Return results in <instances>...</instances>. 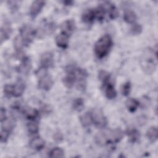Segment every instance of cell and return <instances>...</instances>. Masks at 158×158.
Segmentation results:
<instances>
[{"label":"cell","instance_id":"obj_1","mask_svg":"<svg viewBox=\"0 0 158 158\" xmlns=\"http://www.w3.org/2000/svg\"><path fill=\"white\" fill-rule=\"evenodd\" d=\"M65 72L66 75L63 79V82L67 88H72L77 82V86L80 89H85L88 75L84 69L70 65L66 67Z\"/></svg>","mask_w":158,"mask_h":158},{"label":"cell","instance_id":"obj_2","mask_svg":"<svg viewBox=\"0 0 158 158\" xmlns=\"http://www.w3.org/2000/svg\"><path fill=\"white\" fill-rule=\"evenodd\" d=\"M123 132L120 128L105 130L94 136L95 143L99 146H106L119 142L123 137Z\"/></svg>","mask_w":158,"mask_h":158},{"label":"cell","instance_id":"obj_3","mask_svg":"<svg viewBox=\"0 0 158 158\" xmlns=\"http://www.w3.org/2000/svg\"><path fill=\"white\" fill-rule=\"evenodd\" d=\"M140 65L143 70L147 74L153 73L157 67L156 54L151 49H145L140 59Z\"/></svg>","mask_w":158,"mask_h":158},{"label":"cell","instance_id":"obj_4","mask_svg":"<svg viewBox=\"0 0 158 158\" xmlns=\"http://www.w3.org/2000/svg\"><path fill=\"white\" fill-rule=\"evenodd\" d=\"M112 46V40L110 35H104L101 36L94 44V51L99 59L104 57L109 52Z\"/></svg>","mask_w":158,"mask_h":158},{"label":"cell","instance_id":"obj_5","mask_svg":"<svg viewBox=\"0 0 158 158\" xmlns=\"http://www.w3.org/2000/svg\"><path fill=\"white\" fill-rule=\"evenodd\" d=\"M90 113L92 123L97 128H104L106 126L107 120L101 109L94 108L90 111Z\"/></svg>","mask_w":158,"mask_h":158},{"label":"cell","instance_id":"obj_6","mask_svg":"<svg viewBox=\"0 0 158 158\" xmlns=\"http://www.w3.org/2000/svg\"><path fill=\"white\" fill-rule=\"evenodd\" d=\"M36 35V31L30 25H24L20 29L19 36L22 39L24 45L30 43Z\"/></svg>","mask_w":158,"mask_h":158},{"label":"cell","instance_id":"obj_7","mask_svg":"<svg viewBox=\"0 0 158 158\" xmlns=\"http://www.w3.org/2000/svg\"><path fill=\"white\" fill-rule=\"evenodd\" d=\"M54 83L52 77L44 70L42 74L40 75L38 86L40 89L48 91L51 88Z\"/></svg>","mask_w":158,"mask_h":158},{"label":"cell","instance_id":"obj_8","mask_svg":"<svg viewBox=\"0 0 158 158\" xmlns=\"http://www.w3.org/2000/svg\"><path fill=\"white\" fill-rule=\"evenodd\" d=\"M40 69L46 70L53 66L54 56L51 52H46L43 53L40 57Z\"/></svg>","mask_w":158,"mask_h":158},{"label":"cell","instance_id":"obj_9","mask_svg":"<svg viewBox=\"0 0 158 158\" xmlns=\"http://www.w3.org/2000/svg\"><path fill=\"white\" fill-rule=\"evenodd\" d=\"M102 82L104 88L106 96L109 99H114L117 96V91L114 85L110 81V77L102 81Z\"/></svg>","mask_w":158,"mask_h":158},{"label":"cell","instance_id":"obj_10","mask_svg":"<svg viewBox=\"0 0 158 158\" xmlns=\"http://www.w3.org/2000/svg\"><path fill=\"white\" fill-rule=\"evenodd\" d=\"M45 2L44 1H35L31 4L30 9V15L31 19H35L40 13L42 9L44 6Z\"/></svg>","mask_w":158,"mask_h":158},{"label":"cell","instance_id":"obj_11","mask_svg":"<svg viewBox=\"0 0 158 158\" xmlns=\"http://www.w3.org/2000/svg\"><path fill=\"white\" fill-rule=\"evenodd\" d=\"M12 30L11 27L10 23L9 22H5L1 26V33H0V38L1 43H2L6 40H8L10 36Z\"/></svg>","mask_w":158,"mask_h":158},{"label":"cell","instance_id":"obj_12","mask_svg":"<svg viewBox=\"0 0 158 158\" xmlns=\"http://www.w3.org/2000/svg\"><path fill=\"white\" fill-rule=\"evenodd\" d=\"M82 21L86 23H92L97 19V12L95 9H88L85 10L81 15Z\"/></svg>","mask_w":158,"mask_h":158},{"label":"cell","instance_id":"obj_13","mask_svg":"<svg viewBox=\"0 0 158 158\" xmlns=\"http://www.w3.org/2000/svg\"><path fill=\"white\" fill-rule=\"evenodd\" d=\"M106 14H108L109 18L112 20L115 19L118 16V11L114 4L110 2H104L102 3Z\"/></svg>","mask_w":158,"mask_h":158},{"label":"cell","instance_id":"obj_14","mask_svg":"<svg viewBox=\"0 0 158 158\" xmlns=\"http://www.w3.org/2000/svg\"><path fill=\"white\" fill-rule=\"evenodd\" d=\"M69 36L65 33L61 32L60 34L56 36L55 41L56 45L62 49H66L69 44Z\"/></svg>","mask_w":158,"mask_h":158},{"label":"cell","instance_id":"obj_15","mask_svg":"<svg viewBox=\"0 0 158 158\" xmlns=\"http://www.w3.org/2000/svg\"><path fill=\"white\" fill-rule=\"evenodd\" d=\"M75 28V22L72 20H67L64 21L60 25L62 32L70 36V35L74 31Z\"/></svg>","mask_w":158,"mask_h":158},{"label":"cell","instance_id":"obj_16","mask_svg":"<svg viewBox=\"0 0 158 158\" xmlns=\"http://www.w3.org/2000/svg\"><path fill=\"white\" fill-rule=\"evenodd\" d=\"M25 88V83L22 80H18L17 82L13 85V96L15 97H20L21 96Z\"/></svg>","mask_w":158,"mask_h":158},{"label":"cell","instance_id":"obj_17","mask_svg":"<svg viewBox=\"0 0 158 158\" xmlns=\"http://www.w3.org/2000/svg\"><path fill=\"white\" fill-rule=\"evenodd\" d=\"M45 146V141L40 137H36L33 138L30 141V147L34 150L40 151L44 148Z\"/></svg>","mask_w":158,"mask_h":158},{"label":"cell","instance_id":"obj_18","mask_svg":"<svg viewBox=\"0 0 158 158\" xmlns=\"http://www.w3.org/2000/svg\"><path fill=\"white\" fill-rule=\"evenodd\" d=\"M22 113L28 120H34L38 115V111L31 107H25L22 110Z\"/></svg>","mask_w":158,"mask_h":158},{"label":"cell","instance_id":"obj_19","mask_svg":"<svg viewBox=\"0 0 158 158\" xmlns=\"http://www.w3.org/2000/svg\"><path fill=\"white\" fill-rule=\"evenodd\" d=\"M126 133L129 137L130 142L134 143L136 142L139 138V132L135 128L133 127H129L126 130Z\"/></svg>","mask_w":158,"mask_h":158},{"label":"cell","instance_id":"obj_20","mask_svg":"<svg viewBox=\"0 0 158 158\" xmlns=\"http://www.w3.org/2000/svg\"><path fill=\"white\" fill-rule=\"evenodd\" d=\"M1 122V130H3L7 131L10 133L13 128H14L15 121L13 118H6Z\"/></svg>","mask_w":158,"mask_h":158},{"label":"cell","instance_id":"obj_21","mask_svg":"<svg viewBox=\"0 0 158 158\" xmlns=\"http://www.w3.org/2000/svg\"><path fill=\"white\" fill-rule=\"evenodd\" d=\"M125 105L127 108L130 112H134L138 109L139 105V102L136 99L129 98L126 101Z\"/></svg>","mask_w":158,"mask_h":158},{"label":"cell","instance_id":"obj_22","mask_svg":"<svg viewBox=\"0 0 158 158\" xmlns=\"http://www.w3.org/2000/svg\"><path fill=\"white\" fill-rule=\"evenodd\" d=\"M157 134L158 132L156 127H151L146 131V136L151 143H154L157 140Z\"/></svg>","mask_w":158,"mask_h":158},{"label":"cell","instance_id":"obj_23","mask_svg":"<svg viewBox=\"0 0 158 158\" xmlns=\"http://www.w3.org/2000/svg\"><path fill=\"white\" fill-rule=\"evenodd\" d=\"M31 69V61L28 57H25L20 66V71L24 74H28Z\"/></svg>","mask_w":158,"mask_h":158},{"label":"cell","instance_id":"obj_24","mask_svg":"<svg viewBox=\"0 0 158 158\" xmlns=\"http://www.w3.org/2000/svg\"><path fill=\"white\" fill-rule=\"evenodd\" d=\"M80 121L83 127H89L92 123L90 112H87L80 117Z\"/></svg>","mask_w":158,"mask_h":158},{"label":"cell","instance_id":"obj_25","mask_svg":"<svg viewBox=\"0 0 158 158\" xmlns=\"http://www.w3.org/2000/svg\"><path fill=\"white\" fill-rule=\"evenodd\" d=\"M123 20L128 23H134L136 20V15L133 10H128L124 13Z\"/></svg>","mask_w":158,"mask_h":158},{"label":"cell","instance_id":"obj_26","mask_svg":"<svg viewBox=\"0 0 158 158\" xmlns=\"http://www.w3.org/2000/svg\"><path fill=\"white\" fill-rule=\"evenodd\" d=\"M27 129L28 132L31 134H36L38 132L39 130V125L36 122H34L31 120V122H29L27 124Z\"/></svg>","mask_w":158,"mask_h":158},{"label":"cell","instance_id":"obj_27","mask_svg":"<svg viewBox=\"0 0 158 158\" xmlns=\"http://www.w3.org/2000/svg\"><path fill=\"white\" fill-rule=\"evenodd\" d=\"M50 157H64V152L63 149L60 148H55L52 149L49 154Z\"/></svg>","mask_w":158,"mask_h":158},{"label":"cell","instance_id":"obj_28","mask_svg":"<svg viewBox=\"0 0 158 158\" xmlns=\"http://www.w3.org/2000/svg\"><path fill=\"white\" fill-rule=\"evenodd\" d=\"M73 108L78 111H80L84 106V101L82 98H77L73 102Z\"/></svg>","mask_w":158,"mask_h":158},{"label":"cell","instance_id":"obj_29","mask_svg":"<svg viewBox=\"0 0 158 158\" xmlns=\"http://www.w3.org/2000/svg\"><path fill=\"white\" fill-rule=\"evenodd\" d=\"M130 90H131V84L129 81H127L122 86V94L125 96H127L130 94Z\"/></svg>","mask_w":158,"mask_h":158},{"label":"cell","instance_id":"obj_30","mask_svg":"<svg viewBox=\"0 0 158 158\" xmlns=\"http://www.w3.org/2000/svg\"><path fill=\"white\" fill-rule=\"evenodd\" d=\"M142 31V27L139 24L133 23L131 27V33L133 35H139Z\"/></svg>","mask_w":158,"mask_h":158},{"label":"cell","instance_id":"obj_31","mask_svg":"<svg viewBox=\"0 0 158 158\" xmlns=\"http://www.w3.org/2000/svg\"><path fill=\"white\" fill-rule=\"evenodd\" d=\"M4 93L6 97L10 98L13 95V85H6L4 87Z\"/></svg>","mask_w":158,"mask_h":158},{"label":"cell","instance_id":"obj_32","mask_svg":"<svg viewBox=\"0 0 158 158\" xmlns=\"http://www.w3.org/2000/svg\"><path fill=\"white\" fill-rule=\"evenodd\" d=\"M10 135V133L3 130H1V132H0V141L1 143H5L7 141V140L8 139V138Z\"/></svg>","mask_w":158,"mask_h":158},{"label":"cell","instance_id":"obj_33","mask_svg":"<svg viewBox=\"0 0 158 158\" xmlns=\"http://www.w3.org/2000/svg\"><path fill=\"white\" fill-rule=\"evenodd\" d=\"M6 118V109L4 107H1V110H0V120H1V122H2Z\"/></svg>","mask_w":158,"mask_h":158},{"label":"cell","instance_id":"obj_34","mask_svg":"<svg viewBox=\"0 0 158 158\" xmlns=\"http://www.w3.org/2000/svg\"><path fill=\"white\" fill-rule=\"evenodd\" d=\"M7 2L9 4V7L11 9V10L15 11V10H17V5L16 4V2L15 1H8Z\"/></svg>","mask_w":158,"mask_h":158},{"label":"cell","instance_id":"obj_35","mask_svg":"<svg viewBox=\"0 0 158 158\" xmlns=\"http://www.w3.org/2000/svg\"><path fill=\"white\" fill-rule=\"evenodd\" d=\"M62 138H63L62 135L60 133H59V132L56 133L54 136V139L56 141H57V142H60V141H62Z\"/></svg>","mask_w":158,"mask_h":158},{"label":"cell","instance_id":"obj_36","mask_svg":"<svg viewBox=\"0 0 158 158\" xmlns=\"http://www.w3.org/2000/svg\"><path fill=\"white\" fill-rule=\"evenodd\" d=\"M63 3L65 4V6H71V5L73 4V1H64Z\"/></svg>","mask_w":158,"mask_h":158}]
</instances>
